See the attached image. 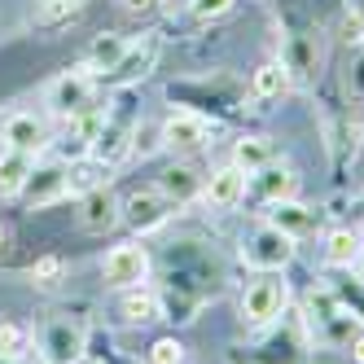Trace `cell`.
I'll return each mask as SVG.
<instances>
[{
  "instance_id": "obj_1",
  "label": "cell",
  "mask_w": 364,
  "mask_h": 364,
  "mask_svg": "<svg viewBox=\"0 0 364 364\" xmlns=\"http://www.w3.org/2000/svg\"><path fill=\"white\" fill-rule=\"evenodd\" d=\"M303 329L311 338V347H351V338L360 333V321L333 299L329 285H311L303 299Z\"/></svg>"
},
{
  "instance_id": "obj_2",
  "label": "cell",
  "mask_w": 364,
  "mask_h": 364,
  "mask_svg": "<svg viewBox=\"0 0 364 364\" xmlns=\"http://www.w3.org/2000/svg\"><path fill=\"white\" fill-rule=\"evenodd\" d=\"M299 255V237L281 232L277 224H255L246 237H242V264L255 272H285Z\"/></svg>"
},
{
  "instance_id": "obj_3",
  "label": "cell",
  "mask_w": 364,
  "mask_h": 364,
  "mask_svg": "<svg viewBox=\"0 0 364 364\" xmlns=\"http://www.w3.org/2000/svg\"><path fill=\"white\" fill-rule=\"evenodd\" d=\"M36 351L44 364H80L88 351V333L70 316H48L36 333Z\"/></svg>"
},
{
  "instance_id": "obj_4",
  "label": "cell",
  "mask_w": 364,
  "mask_h": 364,
  "mask_svg": "<svg viewBox=\"0 0 364 364\" xmlns=\"http://www.w3.org/2000/svg\"><path fill=\"white\" fill-rule=\"evenodd\" d=\"M97 101V80L88 70H66V75H58L53 84L44 88V106H48V114L53 119H80V114H88V110H97L92 106Z\"/></svg>"
},
{
  "instance_id": "obj_5",
  "label": "cell",
  "mask_w": 364,
  "mask_h": 364,
  "mask_svg": "<svg viewBox=\"0 0 364 364\" xmlns=\"http://www.w3.org/2000/svg\"><path fill=\"white\" fill-rule=\"evenodd\" d=\"M132 141H136V114H119L110 110L97 127V141L88 149V159H97L101 167H119L127 154H132Z\"/></svg>"
},
{
  "instance_id": "obj_6",
  "label": "cell",
  "mask_w": 364,
  "mask_h": 364,
  "mask_svg": "<svg viewBox=\"0 0 364 364\" xmlns=\"http://www.w3.org/2000/svg\"><path fill=\"white\" fill-rule=\"evenodd\" d=\"M159 136H163V149H171V154H193V149H206L215 141V123L206 114H193V110H176L163 119Z\"/></svg>"
},
{
  "instance_id": "obj_7",
  "label": "cell",
  "mask_w": 364,
  "mask_h": 364,
  "mask_svg": "<svg viewBox=\"0 0 364 364\" xmlns=\"http://www.w3.org/2000/svg\"><path fill=\"white\" fill-rule=\"evenodd\" d=\"M285 303H290V290H285V281H277L272 272H264L259 281H250L246 285V294H242V321L246 325H272L281 311H285Z\"/></svg>"
},
{
  "instance_id": "obj_8",
  "label": "cell",
  "mask_w": 364,
  "mask_h": 364,
  "mask_svg": "<svg viewBox=\"0 0 364 364\" xmlns=\"http://www.w3.org/2000/svg\"><path fill=\"white\" fill-rule=\"evenodd\" d=\"M176 211V202L154 185V189H136V193H127L123 198V224L132 228V232H154V228H163Z\"/></svg>"
},
{
  "instance_id": "obj_9",
  "label": "cell",
  "mask_w": 364,
  "mask_h": 364,
  "mask_svg": "<svg viewBox=\"0 0 364 364\" xmlns=\"http://www.w3.org/2000/svg\"><path fill=\"white\" fill-rule=\"evenodd\" d=\"M149 250L141 242H123L114 246L106 259H101V272H106V281L114 285V290H132V285H145L149 281Z\"/></svg>"
},
{
  "instance_id": "obj_10",
  "label": "cell",
  "mask_w": 364,
  "mask_h": 364,
  "mask_svg": "<svg viewBox=\"0 0 364 364\" xmlns=\"http://www.w3.org/2000/svg\"><path fill=\"white\" fill-rule=\"evenodd\" d=\"M294 189H299L294 167H290V163H277V159H272L268 167H259V171H250V176H246V193H250L255 202H264V206L294 198Z\"/></svg>"
},
{
  "instance_id": "obj_11",
  "label": "cell",
  "mask_w": 364,
  "mask_h": 364,
  "mask_svg": "<svg viewBox=\"0 0 364 364\" xmlns=\"http://www.w3.org/2000/svg\"><path fill=\"white\" fill-rule=\"evenodd\" d=\"M0 141H5V149H18V154H36L48 145V123L31 110H14L5 114V123H0Z\"/></svg>"
},
{
  "instance_id": "obj_12",
  "label": "cell",
  "mask_w": 364,
  "mask_h": 364,
  "mask_svg": "<svg viewBox=\"0 0 364 364\" xmlns=\"http://www.w3.org/2000/svg\"><path fill=\"white\" fill-rule=\"evenodd\" d=\"M202 202L211 206V211H237L246 202V171L242 167H215L211 176L202 180Z\"/></svg>"
},
{
  "instance_id": "obj_13",
  "label": "cell",
  "mask_w": 364,
  "mask_h": 364,
  "mask_svg": "<svg viewBox=\"0 0 364 364\" xmlns=\"http://www.w3.org/2000/svg\"><path fill=\"white\" fill-rule=\"evenodd\" d=\"M285 70H290V80L299 84H311L316 80V66H321V44L311 31H294V36H285L281 44V58H277Z\"/></svg>"
},
{
  "instance_id": "obj_14",
  "label": "cell",
  "mask_w": 364,
  "mask_h": 364,
  "mask_svg": "<svg viewBox=\"0 0 364 364\" xmlns=\"http://www.w3.org/2000/svg\"><path fill=\"white\" fill-rule=\"evenodd\" d=\"M159 53H163V40L159 36L132 40V44H127V53H123V62L106 75V84H136V80H145V75L159 66Z\"/></svg>"
},
{
  "instance_id": "obj_15",
  "label": "cell",
  "mask_w": 364,
  "mask_h": 364,
  "mask_svg": "<svg viewBox=\"0 0 364 364\" xmlns=\"http://www.w3.org/2000/svg\"><path fill=\"white\" fill-rule=\"evenodd\" d=\"M114 224H123V202L110 193V185L80 198V228L84 232H110Z\"/></svg>"
},
{
  "instance_id": "obj_16",
  "label": "cell",
  "mask_w": 364,
  "mask_h": 364,
  "mask_svg": "<svg viewBox=\"0 0 364 364\" xmlns=\"http://www.w3.org/2000/svg\"><path fill=\"white\" fill-rule=\"evenodd\" d=\"M307 347H311V338H307L303 316H299V321H285V329L268 338L264 351H259V360H264V364H303Z\"/></svg>"
},
{
  "instance_id": "obj_17",
  "label": "cell",
  "mask_w": 364,
  "mask_h": 364,
  "mask_svg": "<svg viewBox=\"0 0 364 364\" xmlns=\"http://www.w3.org/2000/svg\"><path fill=\"white\" fill-rule=\"evenodd\" d=\"M22 198H27L31 211L70 198V193H66V163H44V167H36L31 180H27V189H22Z\"/></svg>"
},
{
  "instance_id": "obj_18",
  "label": "cell",
  "mask_w": 364,
  "mask_h": 364,
  "mask_svg": "<svg viewBox=\"0 0 364 364\" xmlns=\"http://www.w3.org/2000/svg\"><path fill=\"white\" fill-rule=\"evenodd\" d=\"M127 36H119V31H101V36H92V44H88V53H84V66L80 70H88L92 80H106V75L123 62V53H127Z\"/></svg>"
},
{
  "instance_id": "obj_19",
  "label": "cell",
  "mask_w": 364,
  "mask_h": 364,
  "mask_svg": "<svg viewBox=\"0 0 364 364\" xmlns=\"http://www.w3.org/2000/svg\"><path fill=\"white\" fill-rule=\"evenodd\" d=\"M268 224H277L281 232H290V237H307V232L321 228V211H311L299 198H285V202L268 206Z\"/></svg>"
},
{
  "instance_id": "obj_20",
  "label": "cell",
  "mask_w": 364,
  "mask_h": 364,
  "mask_svg": "<svg viewBox=\"0 0 364 364\" xmlns=\"http://www.w3.org/2000/svg\"><path fill=\"white\" fill-rule=\"evenodd\" d=\"M31 171H36V159H31V154L0 149V198H22Z\"/></svg>"
},
{
  "instance_id": "obj_21",
  "label": "cell",
  "mask_w": 364,
  "mask_h": 364,
  "mask_svg": "<svg viewBox=\"0 0 364 364\" xmlns=\"http://www.w3.org/2000/svg\"><path fill=\"white\" fill-rule=\"evenodd\" d=\"M360 255H364V237L355 228H329L325 232V264L329 268H355Z\"/></svg>"
},
{
  "instance_id": "obj_22",
  "label": "cell",
  "mask_w": 364,
  "mask_h": 364,
  "mask_svg": "<svg viewBox=\"0 0 364 364\" xmlns=\"http://www.w3.org/2000/svg\"><path fill=\"white\" fill-rule=\"evenodd\" d=\"M84 14V0H36L31 5V22L40 31H62Z\"/></svg>"
},
{
  "instance_id": "obj_23",
  "label": "cell",
  "mask_w": 364,
  "mask_h": 364,
  "mask_svg": "<svg viewBox=\"0 0 364 364\" xmlns=\"http://www.w3.org/2000/svg\"><path fill=\"white\" fill-rule=\"evenodd\" d=\"M290 70H285L281 62H264L255 75H250V97L255 101H281L285 92H290Z\"/></svg>"
},
{
  "instance_id": "obj_24",
  "label": "cell",
  "mask_w": 364,
  "mask_h": 364,
  "mask_svg": "<svg viewBox=\"0 0 364 364\" xmlns=\"http://www.w3.org/2000/svg\"><path fill=\"white\" fill-rule=\"evenodd\" d=\"M119 311H123L127 325H149V321L163 316V303H159V294H149L145 285H132V290H123Z\"/></svg>"
},
{
  "instance_id": "obj_25",
  "label": "cell",
  "mask_w": 364,
  "mask_h": 364,
  "mask_svg": "<svg viewBox=\"0 0 364 364\" xmlns=\"http://www.w3.org/2000/svg\"><path fill=\"white\" fill-rule=\"evenodd\" d=\"M110 167H101L97 159H75V163H66V193L70 198H84V193H92V189H101L106 185V176Z\"/></svg>"
},
{
  "instance_id": "obj_26",
  "label": "cell",
  "mask_w": 364,
  "mask_h": 364,
  "mask_svg": "<svg viewBox=\"0 0 364 364\" xmlns=\"http://www.w3.org/2000/svg\"><path fill=\"white\" fill-rule=\"evenodd\" d=\"M272 159H277L272 136H242L237 145H232V167H242L246 176L259 171V167H268Z\"/></svg>"
},
{
  "instance_id": "obj_27",
  "label": "cell",
  "mask_w": 364,
  "mask_h": 364,
  "mask_svg": "<svg viewBox=\"0 0 364 364\" xmlns=\"http://www.w3.org/2000/svg\"><path fill=\"white\" fill-rule=\"evenodd\" d=\"M159 189L176 202V211H180V206H185L193 193H202V180L193 176V167H185V163H180V167H171V171H163V180H159Z\"/></svg>"
},
{
  "instance_id": "obj_28",
  "label": "cell",
  "mask_w": 364,
  "mask_h": 364,
  "mask_svg": "<svg viewBox=\"0 0 364 364\" xmlns=\"http://www.w3.org/2000/svg\"><path fill=\"white\" fill-rule=\"evenodd\" d=\"M343 272H347V277L329 281V290H333V299L364 325V277H355V268H343Z\"/></svg>"
},
{
  "instance_id": "obj_29",
  "label": "cell",
  "mask_w": 364,
  "mask_h": 364,
  "mask_svg": "<svg viewBox=\"0 0 364 364\" xmlns=\"http://www.w3.org/2000/svg\"><path fill=\"white\" fill-rule=\"evenodd\" d=\"M31 281L44 285V290L62 285V281H66V259H62V255H44V259H36V264H31Z\"/></svg>"
},
{
  "instance_id": "obj_30",
  "label": "cell",
  "mask_w": 364,
  "mask_h": 364,
  "mask_svg": "<svg viewBox=\"0 0 364 364\" xmlns=\"http://www.w3.org/2000/svg\"><path fill=\"white\" fill-rule=\"evenodd\" d=\"M31 351V333L22 325H0V355H27Z\"/></svg>"
},
{
  "instance_id": "obj_31",
  "label": "cell",
  "mask_w": 364,
  "mask_h": 364,
  "mask_svg": "<svg viewBox=\"0 0 364 364\" xmlns=\"http://www.w3.org/2000/svg\"><path fill=\"white\" fill-rule=\"evenodd\" d=\"M232 5H237V0H189V14L198 22H215V18L232 14Z\"/></svg>"
},
{
  "instance_id": "obj_32",
  "label": "cell",
  "mask_w": 364,
  "mask_h": 364,
  "mask_svg": "<svg viewBox=\"0 0 364 364\" xmlns=\"http://www.w3.org/2000/svg\"><path fill=\"white\" fill-rule=\"evenodd\" d=\"M149 364H185V347H180L176 338H159V343L149 347Z\"/></svg>"
},
{
  "instance_id": "obj_33",
  "label": "cell",
  "mask_w": 364,
  "mask_h": 364,
  "mask_svg": "<svg viewBox=\"0 0 364 364\" xmlns=\"http://www.w3.org/2000/svg\"><path fill=\"white\" fill-rule=\"evenodd\" d=\"M154 5H159V0H123V9H127V14H149Z\"/></svg>"
},
{
  "instance_id": "obj_34",
  "label": "cell",
  "mask_w": 364,
  "mask_h": 364,
  "mask_svg": "<svg viewBox=\"0 0 364 364\" xmlns=\"http://www.w3.org/2000/svg\"><path fill=\"white\" fill-rule=\"evenodd\" d=\"M347 351H351V360H355V364H364V333H355V338H351V347H347Z\"/></svg>"
},
{
  "instance_id": "obj_35",
  "label": "cell",
  "mask_w": 364,
  "mask_h": 364,
  "mask_svg": "<svg viewBox=\"0 0 364 364\" xmlns=\"http://www.w3.org/2000/svg\"><path fill=\"white\" fill-rule=\"evenodd\" d=\"M5 250H9V228L0 224V255H5Z\"/></svg>"
},
{
  "instance_id": "obj_36",
  "label": "cell",
  "mask_w": 364,
  "mask_h": 364,
  "mask_svg": "<svg viewBox=\"0 0 364 364\" xmlns=\"http://www.w3.org/2000/svg\"><path fill=\"white\" fill-rule=\"evenodd\" d=\"M0 364H27L22 355H0Z\"/></svg>"
}]
</instances>
